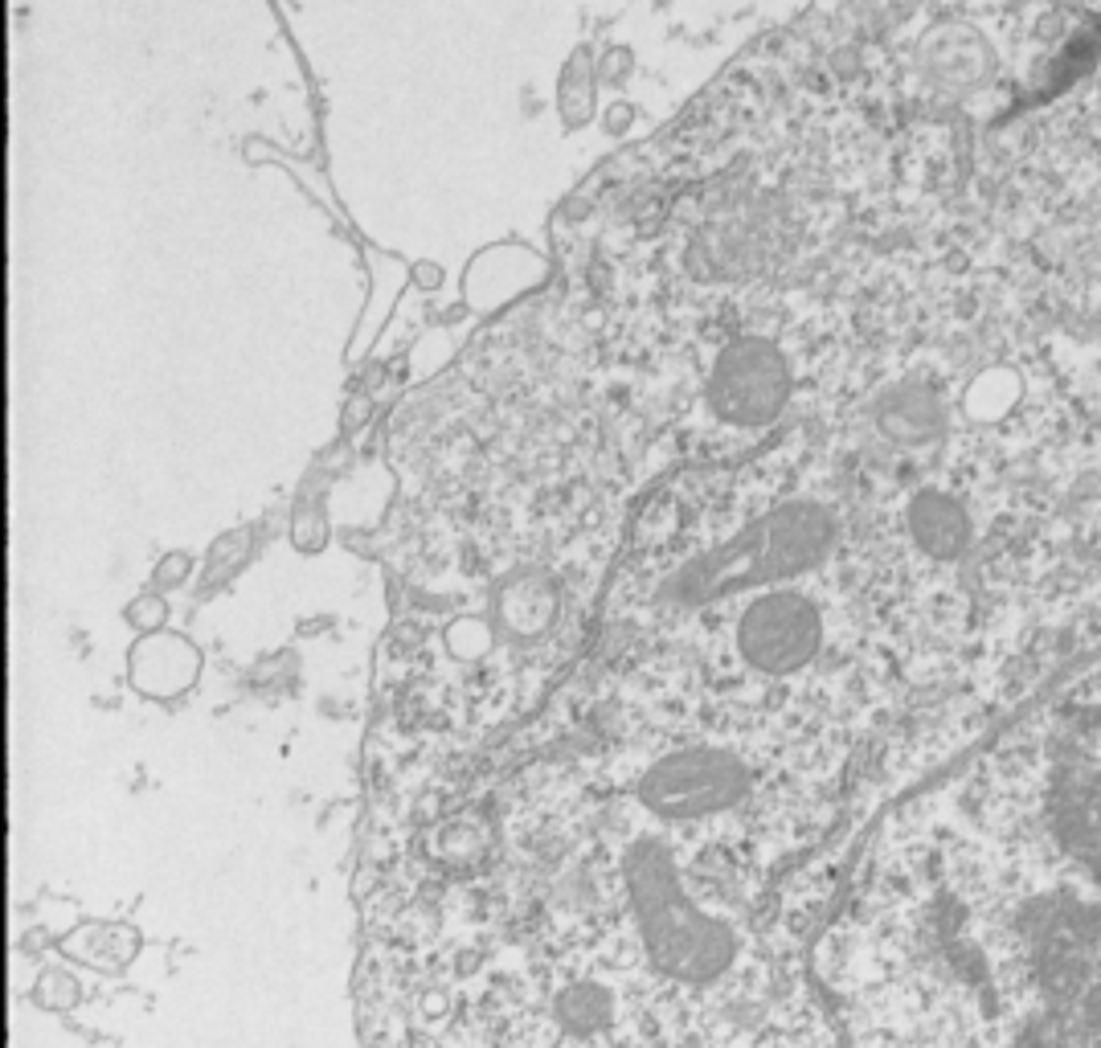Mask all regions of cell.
Instances as JSON below:
<instances>
[{"mask_svg": "<svg viewBox=\"0 0 1101 1048\" xmlns=\"http://www.w3.org/2000/svg\"><path fill=\"white\" fill-rule=\"evenodd\" d=\"M819 381L815 344L803 324L782 316H750L709 361L700 381L696 418L700 439L713 455L750 447L803 406L807 385Z\"/></svg>", "mask_w": 1101, "mask_h": 1048, "instance_id": "obj_1", "label": "cell"}, {"mask_svg": "<svg viewBox=\"0 0 1101 1048\" xmlns=\"http://www.w3.org/2000/svg\"><path fill=\"white\" fill-rule=\"evenodd\" d=\"M1052 115H1065V168L1081 172V181L1097 185L1089 205L1097 201V209H1101V62H1097L1085 91H1077Z\"/></svg>", "mask_w": 1101, "mask_h": 1048, "instance_id": "obj_2", "label": "cell"}, {"mask_svg": "<svg viewBox=\"0 0 1101 1048\" xmlns=\"http://www.w3.org/2000/svg\"><path fill=\"white\" fill-rule=\"evenodd\" d=\"M193 668H197V655L189 643L181 639H148L140 651H136V684L148 688V692H164V680L168 676V688H181L193 680Z\"/></svg>", "mask_w": 1101, "mask_h": 1048, "instance_id": "obj_3", "label": "cell"}]
</instances>
